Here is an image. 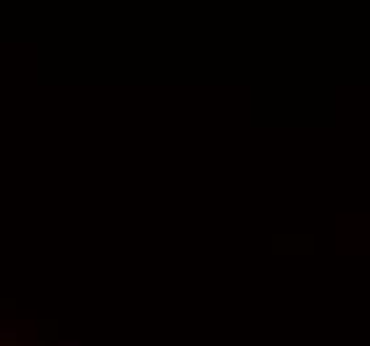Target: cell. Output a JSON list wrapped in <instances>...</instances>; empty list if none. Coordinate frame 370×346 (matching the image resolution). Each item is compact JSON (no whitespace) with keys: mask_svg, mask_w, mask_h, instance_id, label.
I'll return each instance as SVG.
<instances>
[{"mask_svg":"<svg viewBox=\"0 0 370 346\" xmlns=\"http://www.w3.org/2000/svg\"><path fill=\"white\" fill-rule=\"evenodd\" d=\"M59 346H80V341H67V338H61Z\"/></svg>","mask_w":370,"mask_h":346,"instance_id":"2","label":"cell"},{"mask_svg":"<svg viewBox=\"0 0 370 346\" xmlns=\"http://www.w3.org/2000/svg\"><path fill=\"white\" fill-rule=\"evenodd\" d=\"M0 338H3V341H11V338H16V333L11 330V328H5V330H0Z\"/></svg>","mask_w":370,"mask_h":346,"instance_id":"1","label":"cell"}]
</instances>
